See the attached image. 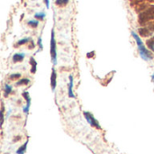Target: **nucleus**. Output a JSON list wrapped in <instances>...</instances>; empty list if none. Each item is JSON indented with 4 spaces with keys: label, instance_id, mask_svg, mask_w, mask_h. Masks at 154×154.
Instances as JSON below:
<instances>
[{
    "label": "nucleus",
    "instance_id": "nucleus-1",
    "mask_svg": "<svg viewBox=\"0 0 154 154\" xmlns=\"http://www.w3.org/2000/svg\"><path fill=\"white\" fill-rule=\"evenodd\" d=\"M132 35H133V37L134 38V40H135V42L137 43V47H138V50H139V53H140V56L142 57V59L144 60H146V61L149 60H151V59H152L153 56H152V52H150L145 48V46H144L143 41L141 40V38L139 37V35L137 33H135L134 32H132Z\"/></svg>",
    "mask_w": 154,
    "mask_h": 154
},
{
    "label": "nucleus",
    "instance_id": "nucleus-2",
    "mask_svg": "<svg viewBox=\"0 0 154 154\" xmlns=\"http://www.w3.org/2000/svg\"><path fill=\"white\" fill-rule=\"evenodd\" d=\"M50 53L51 58L53 65L57 64V51H56V40H55V34L54 30H51V43H50Z\"/></svg>",
    "mask_w": 154,
    "mask_h": 154
},
{
    "label": "nucleus",
    "instance_id": "nucleus-3",
    "mask_svg": "<svg viewBox=\"0 0 154 154\" xmlns=\"http://www.w3.org/2000/svg\"><path fill=\"white\" fill-rule=\"evenodd\" d=\"M83 114H84V116H85L86 120L88 121V123L91 126H93V127H95V128H97V129H99V130L101 129V126H100L99 123L96 120V118H95L89 112H84Z\"/></svg>",
    "mask_w": 154,
    "mask_h": 154
},
{
    "label": "nucleus",
    "instance_id": "nucleus-4",
    "mask_svg": "<svg viewBox=\"0 0 154 154\" xmlns=\"http://www.w3.org/2000/svg\"><path fill=\"white\" fill-rule=\"evenodd\" d=\"M23 97L25 98V100H26V106L23 107V113L24 114H28L29 113V110H30V106H31V97H30V95H29V93L28 92H23Z\"/></svg>",
    "mask_w": 154,
    "mask_h": 154
},
{
    "label": "nucleus",
    "instance_id": "nucleus-5",
    "mask_svg": "<svg viewBox=\"0 0 154 154\" xmlns=\"http://www.w3.org/2000/svg\"><path fill=\"white\" fill-rule=\"evenodd\" d=\"M56 85H57V74H56L55 69L52 68V71H51V87L52 91L55 90Z\"/></svg>",
    "mask_w": 154,
    "mask_h": 154
},
{
    "label": "nucleus",
    "instance_id": "nucleus-6",
    "mask_svg": "<svg viewBox=\"0 0 154 154\" xmlns=\"http://www.w3.org/2000/svg\"><path fill=\"white\" fill-rule=\"evenodd\" d=\"M69 87H68V94L70 98H75V95L73 92V77H72V75H69Z\"/></svg>",
    "mask_w": 154,
    "mask_h": 154
},
{
    "label": "nucleus",
    "instance_id": "nucleus-7",
    "mask_svg": "<svg viewBox=\"0 0 154 154\" xmlns=\"http://www.w3.org/2000/svg\"><path fill=\"white\" fill-rule=\"evenodd\" d=\"M25 57V54L24 53H14L13 55V62L14 63H16V62H20V61H23V59Z\"/></svg>",
    "mask_w": 154,
    "mask_h": 154
},
{
    "label": "nucleus",
    "instance_id": "nucleus-8",
    "mask_svg": "<svg viewBox=\"0 0 154 154\" xmlns=\"http://www.w3.org/2000/svg\"><path fill=\"white\" fill-rule=\"evenodd\" d=\"M30 64H31V67H32L31 68V72L32 74H34L36 72V69H37V62H36V60H34L33 57L30 58Z\"/></svg>",
    "mask_w": 154,
    "mask_h": 154
},
{
    "label": "nucleus",
    "instance_id": "nucleus-9",
    "mask_svg": "<svg viewBox=\"0 0 154 154\" xmlns=\"http://www.w3.org/2000/svg\"><path fill=\"white\" fill-rule=\"evenodd\" d=\"M27 144H28V140L16 151V154H24L26 152V149H27Z\"/></svg>",
    "mask_w": 154,
    "mask_h": 154
},
{
    "label": "nucleus",
    "instance_id": "nucleus-10",
    "mask_svg": "<svg viewBox=\"0 0 154 154\" xmlns=\"http://www.w3.org/2000/svg\"><path fill=\"white\" fill-rule=\"evenodd\" d=\"M4 91H5V97H8V96L12 93L13 88H12V87H10L8 84H5V85Z\"/></svg>",
    "mask_w": 154,
    "mask_h": 154
},
{
    "label": "nucleus",
    "instance_id": "nucleus-11",
    "mask_svg": "<svg viewBox=\"0 0 154 154\" xmlns=\"http://www.w3.org/2000/svg\"><path fill=\"white\" fill-rule=\"evenodd\" d=\"M30 41H31V38H23V39H21V40H19V41L16 42L15 46H16V47H18V46H20V45L26 44V43H27V42H29Z\"/></svg>",
    "mask_w": 154,
    "mask_h": 154
},
{
    "label": "nucleus",
    "instance_id": "nucleus-12",
    "mask_svg": "<svg viewBox=\"0 0 154 154\" xmlns=\"http://www.w3.org/2000/svg\"><path fill=\"white\" fill-rule=\"evenodd\" d=\"M30 83V79H22L16 82V86H23V85H28Z\"/></svg>",
    "mask_w": 154,
    "mask_h": 154
},
{
    "label": "nucleus",
    "instance_id": "nucleus-13",
    "mask_svg": "<svg viewBox=\"0 0 154 154\" xmlns=\"http://www.w3.org/2000/svg\"><path fill=\"white\" fill-rule=\"evenodd\" d=\"M45 13H43V12H41V13H36L35 14H34V18L35 19H39V20H43L44 19V17H45Z\"/></svg>",
    "mask_w": 154,
    "mask_h": 154
},
{
    "label": "nucleus",
    "instance_id": "nucleus-14",
    "mask_svg": "<svg viewBox=\"0 0 154 154\" xmlns=\"http://www.w3.org/2000/svg\"><path fill=\"white\" fill-rule=\"evenodd\" d=\"M69 3V0H56L55 1V4L59 6H63V5H66L67 4Z\"/></svg>",
    "mask_w": 154,
    "mask_h": 154
},
{
    "label": "nucleus",
    "instance_id": "nucleus-15",
    "mask_svg": "<svg viewBox=\"0 0 154 154\" xmlns=\"http://www.w3.org/2000/svg\"><path fill=\"white\" fill-rule=\"evenodd\" d=\"M38 24H39V22L37 20H31L28 22V25H30L33 28H36L38 26Z\"/></svg>",
    "mask_w": 154,
    "mask_h": 154
},
{
    "label": "nucleus",
    "instance_id": "nucleus-16",
    "mask_svg": "<svg viewBox=\"0 0 154 154\" xmlns=\"http://www.w3.org/2000/svg\"><path fill=\"white\" fill-rule=\"evenodd\" d=\"M20 77H21V74H20V73H15V74L10 75L9 79H19Z\"/></svg>",
    "mask_w": 154,
    "mask_h": 154
},
{
    "label": "nucleus",
    "instance_id": "nucleus-17",
    "mask_svg": "<svg viewBox=\"0 0 154 154\" xmlns=\"http://www.w3.org/2000/svg\"><path fill=\"white\" fill-rule=\"evenodd\" d=\"M148 47L154 52V41H149L148 42Z\"/></svg>",
    "mask_w": 154,
    "mask_h": 154
},
{
    "label": "nucleus",
    "instance_id": "nucleus-18",
    "mask_svg": "<svg viewBox=\"0 0 154 154\" xmlns=\"http://www.w3.org/2000/svg\"><path fill=\"white\" fill-rule=\"evenodd\" d=\"M37 44H38V46H39V51H42V38H41V37H39Z\"/></svg>",
    "mask_w": 154,
    "mask_h": 154
},
{
    "label": "nucleus",
    "instance_id": "nucleus-19",
    "mask_svg": "<svg viewBox=\"0 0 154 154\" xmlns=\"http://www.w3.org/2000/svg\"><path fill=\"white\" fill-rule=\"evenodd\" d=\"M43 1H44V3H45V5H46V7L49 8V7H50V1H49V0H43Z\"/></svg>",
    "mask_w": 154,
    "mask_h": 154
},
{
    "label": "nucleus",
    "instance_id": "nucleus-20",
    "mask_svg": "<svg viewBox=\"0 0 154 154\" xmlns=\"http://www.w3.org/2000/svg\"><path fill=\"white\" fill-rule=\"evenodd\" d=\"M152 82L154 83V74L152 76Z\"/></svg>",
    "mask_w": 154,
    "mask_h": 154
}]
</instances>
